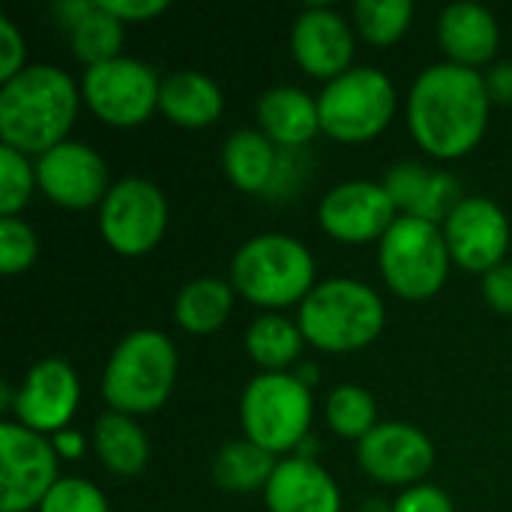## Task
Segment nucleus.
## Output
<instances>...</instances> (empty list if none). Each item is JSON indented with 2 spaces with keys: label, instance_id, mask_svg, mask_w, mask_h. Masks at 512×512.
Here are the masks:
<instances>
[{
  "label": "nucleus",
  "instance_id": "3",
  "mask_svg": "<svg viewBox=\"0 0 512 512\" xmlns=\"http://www.w3.org/2000/svg\"><path fill=\"white\" fill-rule=\"evenodd\" d=\"M384 321L387 312L381 294L366 282L348 276L318 282L300 303L297 315L306 342L336 354L357 351L375 342L384 330Z\"/></svg>",
  "mask_w": 512,
  "mask_h": 512
},
{
  "label": "nucleus",
  "instance_id": "33",
  "mask_svg": "<svg viewBox=\"0 0 512 512\" xmlns=\"http://www.w3.org/2000/svg\"><path fill=\"white\" fill-rule=\"evenodd\" d=\"M36 512H111L102 489L81 477H60Z\"/></svg>",
  "mask_w": 512,
  "mask_h": 512
},
{
  "label": "nucleus",
  "instance_id": "6",
  "mask_svg": "<svg viewBox=\"0 0 512 512\" xmlns=\"http://www.w3.org/2000/svg\"><path fill=\"white\" fill-rule=\"evenodd\" d=\"M240 423L249 441L276 453L297 450L312 426V390L294 372H261L240 396Z\"/></svg>",
  "mask_w": 512,
  "mask_h": 512
},
{
  "label": "nucleus",
  "instance_id": "35",
  "mask_svg": "<svg viewBox=\"0 0 512 512\" xmlns=\"http://www.w3.org/2000/svg\"><path fill=\"white\" fill-rule=\"evenodd\" d=\"M24 69V36L9 15H0V81L15 78Z\"/></svg>",
  "mask_w": 512,
  "mask_h": 512
},
{
  "label": "nucleus",
  "instance_id": "14",
  "mask_svg": "<svg viewBox=\"0 0 512 512\" xmlns=\"http://www.w3.org/2000/svg\"><path fill=\"white\" fill-rule=\"evenodd\" d=\"M357 462L378 483L417 486L435 465V444L423 429L387 420L357 444Z\"/></svg>",
  "mask_w": 512,
  "mask_h": 512
},
{
  "label": "nucleus",
  "instance_id": "31",
  "mask_svg": "<svg viewBox=\"0 0 512 512\" xmlns=\"http://www.w3.org/2000/svg\"><path fill=\"white\" fill-rule=\"evenodd\" d=\"M36 165L15 147H0V213L15 216L36 189Z\"/></svg>",
  "mask_w": 512,
  "mask_h": 512
},
{
  "label": "nucleus",
  "instance_id": "22",
  "mask_svg": "<svg viewBox=\"0 0 512 512\" xmlns=\"http://www.w3.org/2000/svg\"><path fill=\"white\" fill-rule=\"evenodd\" d=\"M57 15L69 30L72 51L81 63L96 66L120 57L123 21L105 12L96 0H63L57 6Z\"/></svg>",
  "mask_w": 512,
  "mask_h": 512
},
{
  "label": "nucleus",
  "instance_id": "11",
  "mask_svg": "<svg viewBox=\"0 0 512 512\" xmlns=\"http://www.w3.org/2000/svg\"><path fill=\"white\" fill-rule=\"evenodd\" d=\"M168 228V201L147 177H123L111 183L99 204V231L120 255L150 252Z\"/></svg>",
  "mask_w": 512,
  "mask_h": 512
},
{
  "label": "nucleus",
  "instance_id": "17",
  "mask_svg": "<svg viewBox=\"0 0 512 512\" xmlns=\"http://www.w3.org/2000/svg\"><path fill=\"white\" fill-rule=\"evenodd\" d=\"M291 51L309 75L333 81L351 69L354 30L342 12L324 3H315V6H306L294 18Z\"/></svg>",
  "mask_w": 512,
  "mask_h": 512
},
{
  "label": "nucleus",
  "instance_id": "16",
  "mask_svg": "<svg viewBox=\"0 0 512 512\" xmlns=\"http://www.w3.org/2000/svg\"><path fill=\"white\" fill-rule=\"evenodd\" d=\"M36 183L51 201L69 210L102 204L111 189L105 159L90 144L69 138L36 159Z\"/></svg>",
  "mask_w": 512,
  "mask_h": 512
},
{
  "label": "nucleus",
  "instance_id": "39",
  "mask_svg": "<svg viewBox=\"0 0 512 512\" xmlns=\"http://www.w3.org/2000/svg\"><path fill=\"white\" fill-rule=\"evenodd\" d=\"M51 444H54V450H57V456H66V459H81L84 456V438L78 435V432H57V435H51Z\"/></svg>",
  "mask_w": 512,
  "mask_h": 512
},
{
  "label": "nucleus",
  "instance_id": "4",
  "mask_svg": "<svg viewBox=\"0 0 512 512\" xmlns=\"http://www.w3.org/2000/svg\"><path fill=\"white\" fill-rule=\"evenodd\" d=\"M177 378V348L162 330L126 333L102 372V396L117 414H153L165 405Z\"/></svg>",
  "mask_w": 512,
  "mask_h": 512
},
{
  "label": "nucleus",
  "instance_id": "20",
  "mask_svg": "<svg viewBox=\"0 0 512 512\" xmlns=\"http://www.w3.org/2000/svg\"><path fill=\"white\" fill-rule=\"evenodd\" d=\"M438 39L450 63L477 69L495 57L501 27L495 15L480 3H450L438 18Z\"/></svg>",
  "mask_w": 512,
  "mask_h": 512
},
{
  "label": "nucleus",
  "instance_id": "13",
  "mask_svg": "<svg viewBox=\"0 0 512 512\" xmlns=\"http://www.w3.org/2000/svg\"><path fill=\"white\" fill-rule=\"evenodd\" d=\"M318 219L321 228L339 243H369L390 231L399 210L384 183L345 180L321 198Z\"/></svg>",
  "mask_w": 512,
  "mask_h": 512
},
{
  "label": "nucleus",
  "instance_id": "7",
  "mask_svg": "<svg viewBox=\"0 0 512 512\" xmlns=\"http://www.w3.org/2000/svg\"><path fill=\"white\" fill-rule=\"evenodd\" d=\"M450 261L441 225L417 216H399L378 246L381 276L387 288L405 300L435 297L447 282Z\"/></svg>",
  "mask_w": 512,
  "mask_h": 512
},
{
  "label": "nucleus",
  "instance_id": "21",
  "mask_svg": "<svg viewBox=\"0 0 512 512\" xmlns=\"http://www.w3.org/2000/svg\"><path fill=\"white\" fill-rule=\"evenodd\" d=\"M258 123L276 147H303L321 129L318 99H312L303 87H270L258 99Z\"/></svg>",
  "mask_w": 512,
  "mask_h": 512
},
{
  "label": "nucleus",
  "instance_id": "24",
  "mask_svg": "<svg viewBox=\"0 0 512 512\" xmlns=\"http://www.w3.org/2000/svg\"><path fill=\"white\" fill-rule=\"evenodd\" d=\"M225 96L219 84L195 69H177L168 78H162L159 90V111L186 129H204L222 114Z\"/></svg>",
  "mask_w": 512,
  "mask_h": 512
},
{
  "label": "nucleus",
  "instance_id": "36",
  "mask_svg": "<svg viewBox=\"0 0 512 512\" xmlns=\"http://www.w3.org/2000/svg\"><path fill=\"white\" fill-rule=\"evenodd\" d=\"M483 297L495 312L512 315V261H501L483 273Z\"/></svg>",
  "mask_w": 512,
  "mask_h": 512
},
{
  "label": "nucleus",
  "instance_id": "12",
  "mask_svg": "<svg viewBox=\"0 0 512 512\" xmlns=\"http://www.w3.org/2000/svg\"><path fill=\"white\" fill-rule=\"evenodd\" d=\"M450 258L471 273H489L510 249V222L504 210L483 195L462 198L441 225Z\"/></svg>",
  "mask_w": 512,
  "mask_h": 512
},
{
  "label": "nucleus",
  "instance_id": "27",
  "mask_svg": "<svg viewBox=\"0 0 512 512\" xmlns=\"http://www.w3.org/2000/svg\"><path fill=\"white\" fill-rule=\"evenodd\" d=\"M303 330L285 315L264 312L246 330V351L264 372H288L303 351Z\"/></svg>",
  "mask_w": 512,
  "mask_h": 512
},
{
  "label": "nucleus",
  "instance_id": "2",
  "mask_svg": "<svg viewBox=\"0 0 512 512\" xmlns=\"http://www.w3.org/2000/svg\"><path fill=\"white\" fill-rule=\"evenodd\" d=\"M81 93L69 72L48 63L24 66L0 84V138L18 153L42 156L66 141Z\"/></svg>",
  "mask_w": 512,
  "mask_h": 512
},
{
  "label": "nucleus",
  "instance_id": "10",
  "mask_svg": "<svg viewBox=\"0 0 512 512\" xmlns=\"http://www.w3.org/2000/svg\"><path fill=\"white\" fill-rule=\"evenodd\" d=\"M57 450L48 435L21 426L18 420L0 423V510H39L45 495L60 480Z\"/></svg>",
  "mask_w": 512,
  "mask_h": 512
},
{
  "label": "nucleus",
  "instance_id": "18",
  "mask_svg": "<svg viewBox=\"0 0 512 512\" xmlns=\"http://www.w3.org/2000/svg\"><path fill=\"white\" fill-rule=\"evenodd\" d=\"M264 501L270 512H342V492L312 456H288L276 465Z\"/></svg>",
  "mask_w": 512,
  "mask_h": 512
},
{
  "label": "nucleus",
  "instance_id": "25",
  "mask_svg": "<svg viewBox=\"0 0 512 512\" xmlns=\"http://www.w3.org/2000/svg\"><path fill=\"white\" fill-rule=\"evenodd\" d=\"M93 447L102 465L117 477H135L150 459V444L129 414L108 411L93 426Z\"/></svg>",
  "mask_w": 512,
  "mask_h": 512
},
{
  "label": "nucleus",
  "instance_id": "38",
  "mask_svg": "<svg viewBox=\"0 0 512 512\" xmlns=\"http://www.w3.org/2000/svg\"><path fill=\"white\" fill-rule=\"evenodd\" d=\"M486 90L492 102H512V60H501L486 72Z\"/></svg>",
  "mask_w": 512,
  "mask_h": 512
},
{
  "label": "nucleus",
  "instance_id": "28",
  "mask_svg": "<svg viewBox=\"0 0 512 512\" xmlns=\"http://www.w3.org/2000/svg\"><path fill=\"white\" fill-rule=\"evenodd\" d=\"M276 465L279 462L270 450L243 438V441L225 444L216 453L213 480H216V486H222L228 492H255V489H267Z\"/></svg>",
  "mask_w": 512,
  "mask_h": 512
},
{
  "label": "nucleus",
  "instance_id": "34",
  "mask_svg": "<svg viewBox=\"0 0 512 512\" xmlns=\"http://www.w3.org/2000/svg\"><path fill=\"white\" fill-rule=\"evenodd\" d=\"M393 512H456L450 495L432 483H417L408 486L396 501H393Z\"/></svg>",
  "mask_w": 512,
  "mask_h": 512
},
{
  "label": "nucleus",
  "instance_id": "15",
  "mask_svg": "<svg viewBox=\"0 0 512 512\" xmlns=\"http://www.w3.org/2000/svg\"><path fill=\"white\" fill-rule=\"evenodd\" d=\"M81 399V384L75 369L63 357H45L30 366L21 387L15 390L12 414L21 426L57 435L72 420Z\"/></svg>",
  "mask_w": 512,
  "mask_h": 512
},
{
  "label": "nucleus",
  "instance_id": "23",
  "mask_svg": "<svg viewBox=\"0 0 512 512\" xmlns=\"http://www.w3.org/2000/svg\"><path fill=\"white\" fill-rule=\"evenodd\" d=\"M222 165L228 180L243 192H273L282 180L279 147L261 129H237L225 138Z\"/></svg>",
  "mask_w": 512,
  "mask_h": 512
},
{
  "label": "nucleus",
  "instance_id": "19",
  "mask_svg": "<svg viewBox=\"0 0 512 512\" xmlns=\"http://www.w3.org/2000/svg\"><path fill=\"white\" fill-rule=\"evenodd\" d=\"M384 189L402 216H417L444 225L459 198V180L447 171H432L423 162H399L387 171Z\"/></svg>",
  "mask_w": 512,
  "mask_h": 512
},
{
  "label": "nucleus",
  "instance_id": "26",
  "mask_svg": "<svg viewBox=\"0 0 512 512\" xmlns=\"http://www.w3.org/2000/svg\"><path fill=\"white\" fill-rule=\"evenodd\" d=\"M231 306H234V285L216 276H201L180 288L174 315L186 333L207 336L228 321Z\"/></svg>",
  "mask_w": 512,
  "mask_h": 512
},
{
  "label": "nucleus",
  "instance_id": "9",
  "mask_svg": "<svg viewBox=\"0 0 512 512\" xmlns=\"http://www.w3.org/2000/svg\"><path fill=\"white\" fill-rule=\"evenodd\" d=\"M162 78L138 57H114L84 69L81 99L108 126H138L159 108Z\"/></svg>",
  "mask_w": 512,
  "mask_h": 512
},
{
  "label": "nucleus",
  "instance_id": "1",
  "mask_svg": "<svg viewBox=\"0 0 512 512\" xmlns=\"http://www.w3.org/2000/svg\"><path fill=\"white\" fill-rule=\"evenodd\" d=\"M492 96L486 75L459 63L426 66L408 93V126L414 141L435 159L471 153L489 123Z\"/></svg>",
  "mask_w": 512,
  "mask_h": 512
},
{
  "label": "nucleus",
  "instance_id": "37",
  "mask_svg": "<svg viewBox=\"0 0 512 512\" xmlns=\"http://www.w3.org/2000/svg\"><path fill=\"white\" fill-rule=\"evenodd\" d=\"M105 12H111L114 18H120L123 24L126 21H147L159 12L168 9L165 0H96Z\"/></svg>",
  "mask_w": 512,
  "mask_h": 512
},
{
  "label": "nucleus",
  "instance_id": "5",
  "mask_svg": "<svg viewBox=\"0 0 512 512\" xmlns=\"http://www.w3.org/2000/svg\"><path fill=\"white\" fill-rule=\"evenodd\" d=\"M231 285L237 294L267 309L303 303L315 288V258L309 246L291 234H258L234 252Z\"/></svg>",
  "mask_w": 512,
  "mask_h": 512
},
{
  "label": "nucleus",
  "instance_id": "30",
  "mask_svg": "<svg viewBox=\"0 0 512 512\" xmlns=\"http://www.w3.org/2000/svg\"><path fill=\"white\" fill-rule=\"evenodd\" d=\"M414 3L411 0H357L354 24L360 36L372 45H393L411 24Z\"/></svg>",
  "mask_w": 512,
  "mask_h": 512
},
{
  "label": "nucleus",
  "instance_id": "8",
  "mask_svg": "<svg viewBox=\"0 0 512 512\" xmlns=\"http://www.w3.org/2000/svg\"><path fill=\"white\" fill-rule=\"evenodd\" d=\"M321 129L345 144H360L387 129L396 114V87L375 66H351L318 93Z\"/></svg>",
  "mask_w": 512,
  "mask_h": 512
},
{
  "label": "nucleus",
  "instance_id": "32",
  "mask_svg": "<svg viewBox=\"0 0 512 512\" xmlns=\"http://www.w3.org/2000/svg\"><path fill=\"white\" fill-rule=\"evenodd\" d=\"M39 252L33 228L18 216H0V270L6 276L24 273Z\"/></svg>",
  "mask_w": 512,
  "mask_h": 512
},
{
  "label": "nucleus",
  "instance_id": "29",
  "mask_svg": "<svg viewBox=\"0 0 512 512\" xmlns=\"http://www.w3.org/2000/svg\"><path fill=\"white\" fill-rule=\"evenodd\" d=\"M324 414H327V426L339 438H351L357 444L378 426L375 396L360 384H342V387L330 390Z\"/></svg>",
  "mask_w": 512,
  "mask_h": 512
}]
</instances>
